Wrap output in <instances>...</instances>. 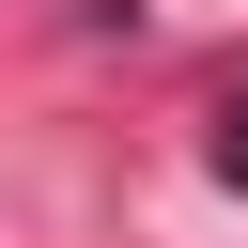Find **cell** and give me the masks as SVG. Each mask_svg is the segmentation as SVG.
<instances>
[{"label": "cell", "mask_w": 248, "mask_h": 248, "mask_svg": "<svg viewBox=\"0 0 248 248\" xmlns=\"http://www.w3.org/2000/svg\"><path fill=\"white\" fill-rule=\"evenodd\" d=\"M217 170H232V186H248V93H232V108H217Z\"/></svg>", "instance_id": "cell-1"}]
</instances>
